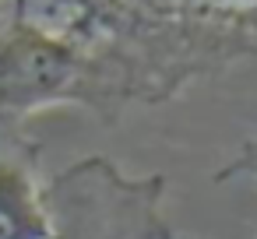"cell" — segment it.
<instances>
[{
  "label": "cell",
  "mask_w": 257,
  "mask_h": 239,
  "mask_svg": "<svg viewBox=\"0 0 257 239\" xmlns=\"http://www.w3.org/2000/svg\"><path fill=\"white\" fill-rule=\"evenodd\" d=\"M106 74L85 46L25 22L0 29V120H22L60 102H102Z\"/></svg>",
  "instance_id": "1"
},
{
  "label": "cell",
  "mask_w": 257,
  "mask_h": 239,
  "mask_svg": "<svg viewBox=\"0 0 257 239\" xmlns=\"http://www.w3.org/2000/svg\"><path fill=\"white\" fill-rule=\"evenodd\" d=\"M141 4L183 11V15H211V11H232V8H250L257 0H141Z\"/></svg>",
  "instance_id": "3"
},
{
  "label": "cell",
  "mask_w": 257,
  "mask_h": 239,
  "mask_svg": "<svg viewBox=\"0 0 257 239\" xmlns=\"http://www.w3.org/2000/svg\"><path fill=\"white\" fill-rule=\"evenodd\" d=\"M53 218L46 190L18 158H0V239H50Z\"/></svg>",
  "instance_id": "2"
},
{
  "label": "cell",
  "mask_w": 257,
  "mask_h": 239,
  "mask_svg": "<svg viewBox=\"0 0 257 239\" xmlns=\"http://www.w3.org/2000/svg\"><path fill=\"white\" fill-rule=\"evenodd\" d=\"M50 239H71V235H64V232H57V228H53V235H50Z\"/></svg>",
  "instance_id": "5"
},
{
  "label": "cell",
  "mask_w": 257,
  "mask_h": 239,
  "mask_svg": "<svg viewBox=\"0 0 257 239\" xmlns=\"http://www.w3.org/2000/svg\"><path fill=\"white\" fill-rule=\"evenodd\" d=\"M225 176H257V144H246L243 155L218 172V179H225Z\"/></svg>",
  "instance_id": "4"
}]
</instances>
